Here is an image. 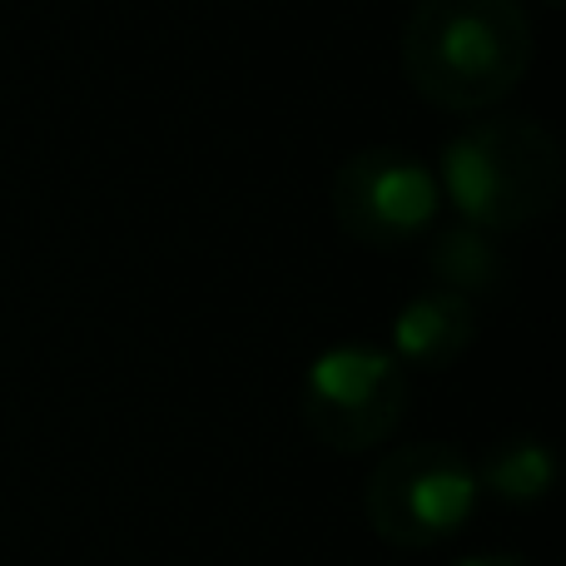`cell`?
I'll return each instance as SVG.
<instances>
[{
  "instance_id": "7",
  "label": "cell",
  "mask_w": 566,
  "mask_h": 566,
  "mask_svg": "<svg viewBox=\"0 0 566 566\" xmlns=\"http://www.w3.org/2000/svg\"><path fill=\"white\" fill-rule=\"evenodd\" d=\"M478 492H488L492 502H507V507H537L552 488H557V452L542 438L527 432H512V438L492 442L478 462Z\"/></svg>"
},
{
  "instance_id": "9",
  "label": "cell",
  "mask_w": 566,
  "mask_h": 566,
  "mask_svg": "<svg viewBox=\"0 0 566 566\" xmlns=\"http://www.w3.org/2000/svg\"><path fill=\"white\" fill-rule=\"evenodd\" d=\"M452 566H532L527 557H512V552H478V557H462Z\"/></svg>"
},
{
  "instance_id": "3",
  "label": "cell",
  "mask_w": 566,
  "mask_h": 566,
  "mask_svg": "<svg viewBox=\"0 0 566 566\" xmlns=\"http://www.w3.org/2000/svg\"><path fill=\"white\" fill-rule=\"evenodd\" d=\"M478 497V472L458 442H408L373 468L363 512L388 547L428 552L468 527Z\"/></svg>"
},
{
  "instance_id": "8",
  "label": "cell",
  "mask_w": 566,
  "mask_h": 566,
  "mask_svg": "<svg viewBox=\"0 0 566 566\" xmlns=\"http://www.w3.org/2000/svg\"><path fill=\"white\" fill-rule=\"evenodd\" d=\"M428 269L438 274V283L448 293H462V298H478V293H492L507 274V254H502L497 234L478 224H438L428 244Z\"/></svg>"
},
{
  "instance_id": "5",
  "label": "cell",
  "mask_w": 566,
  "mask_h": 566,
  "mask_svg": "<svg viewBox=\"0 0 566 566\" xmlns=\"http://www.w3.org/2000/svg\"><path fill=\"white\" fill-rule=\"evenodd\" d=\"M328 205L338 229L353 244L402 249L412 239L432 234L442 219L438 175L402 145L353 149L328 185Z\"/></svg>"
},
{
  "instance_id": "6",
  "label": "cell",
  "mask_w": 566,
  "mask_h": 566,
  "mask_svg": "<svg viewBox=\"0 0 566 566\" xmlns=\"http://www.w3.org/2000/svg\"><path fill=\"white\" fill-rule=\"evenodd\" d=\"M478 338V303L448 289H428L408 298L392 318V358L402 368H448Z\"/></svg>"
},
{
  "instance_id": "1",
  "label": "cell",
  "mask_w": 566,
  "mask_h": 566,
  "mask_svg": "<svg viewBox=\"0 0 566 566\" xmlns=\"http://www.w3.org/2000/svg\"><path fill=\"white\" fill-rule=\"evenodd\" d=\"M537 40L522 0H418L402 25V75L448 115H482L527 80Z\"/></svg>"
},
{
  "instance_id": "2",
  "label": "cell",
  "mask_w": 566,
  "mask_h": 566,
  "mask_svg": "<svg viewBox=\"0 0 566 566\" xmlns=\"http://www.w3.org/2000/svg\"><path fill=\"white\" fill-rule=\"evenodd\" d=\"M462 224L512 234L547 219L562 199V149L547 125L527 115H488L442 145L432 169Z\"/></svg>"
},
{
  "instance_id": "4",
  "label": "cell",
  "mask_w": 566,
  "mask_h": 566,
  "mask_svg": "<svg viewBox=\"0 0 566 566\" xmlns=\"http://www.w3.org/2000/svg\"><path fill=\"white\" fill-rule=\"evenodd\" d=\"M298 412L328 452H368L388 442L408 412V368L388 348L338 343L308 363Z\"/></svg>"
},
{
  "instance_id": "10",
  "label": "cell",
  "mask_w": 566,
  "mask_h": 566,
  "mask_svg": "<svg viewBox=\"0 0 566 566\" xmlns=\"http://www.w3.org/2000/svg\"><path fill=\"white\" fill-rule=\"evenodd\" d=\"M537 6H547V10H557V6H562V0H537Z\"/></svg>"
}]
</instances>
